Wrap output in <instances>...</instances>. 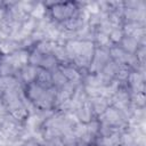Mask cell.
<instances>
[{
  "instance_id": "1",
  "label": "cell",
  "mask_w": 146,
  "mask_h": 146,
  "mask_svg": "<svg viewBox=\"0 0 146 146\" xmlns=\"http://www.w3.org/2000/svg\"><path fill=\"white\" fill-rule=\"evenodd\" d=\"M47 9L51 18L57 23H66L79 15V7L76 2H55L47 3Z\"/></svg>"
}]
</instances>
